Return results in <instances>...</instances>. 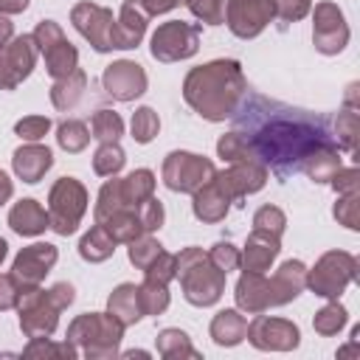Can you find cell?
<instances>
[{
  "mask_svg": "<svg viewBox=\"0 0 360 360\" xmlns=\"http://www.w3.org/2000/svg\"><path fill=\"white\" fill-rule=\"evenodd\" d=\"M245 73L236 59H214L188 70L183 82L186 104L205 121H225L236 112L245 96Z\"/></svg>",
  "mask_w": 360,
  "mask_h": 360,
  "instance_id": "6da1fadb",
  "label": "cell"
},
{
  "mask_svg": "<svg viewBox=\"0 0 360 360\" xmlns=\"http://www.w3.org/2000/svg\"><path fill=\"white\" fill-rule=\"evenodd\" d=\"M323 141L329 138L321 129L295 121H270L250 138L256 160L273 166L278 174H287L290 169H301L304 155Z\"/></svg>",
  "mask_w": 360,
  "mask_h": 360,
  "instance_id": "7a4b0ae2",
  "label": "cell"
},
{
  "mask_svg": "<svg viewBox=\"0 0 360 360\" xmlns=\"http://www.w3.org/2000/svg\"><path fill=\"white\" fill-rule=\"evenodd\" d=\"M225 270H219L211 259L208 250L202 248H183L174 253V278H180L183 295L194 307H211L222 298L225 292Z\"/></svg>",
  "mask_w": 360,
  "mask_h": 360,
  "instance_id": "3957f363",
  "label": "cell"
},
{
  "mask_svg": "<svg viewBox=\"0 0 360 360\" xmlns=\"http://www.w3.org/2000/svg\"><path fill=\"white\" fill-rule=\"evenodd\" d=\"M124 323L110 312H84L70 321L68 340L84 357H115L118 343L124 338Z\"/></svg>",
  "mask_w": 360,
  "mask_h": 360,
  "instance_id": "277c9868",
  "label": "cell"
},
{
  "mask_svg": "<svg viewBox=\"0 0 360 360\" xmlns=\"http://www.w3.org/2000/svg\"><path fill=\"white\" fill-rule=\"evenodd\" d=\"M87 211V188L76 177H59L48 194L51 228L59 236H70Z\"/></svg>",
  "mask_w": 360,
  "mask_h": 360,
  "instance_id": "5b68a950",
  "label": "cell"
},
{
  "mask_svg": "<svg viewBox=\"0 0 360 360\" xmlns=\"http://www.w3.org/2000/svg\"><path fill=\"white\" fill-rule=\"evenodd\" d=\"M357 276V259L346 250H329L323 253L312 270H307V287L321 298H340L343 290Z\"/></svg>",
  "mask_w": 360,
  "mask_h": 360,
  "instance_id": "8992f818",
  "label": "cell"
},
{
  "mask_svg": "<svg viewBox=\"0 0 360 360\" xmlns=\"http://www.w3.org/2000/svg\"><path fill=\"white\" fill-rule=\"evenodd\" d=\"M200 37H202V25L200 22H186V20H169L163 25H158V31L152 34V56L158 62H180L197 53L200 48Z\"/></svg>",
  "mask_w": 360,
  "mask_h": 360,
  "instance_id": "52a82bcc",
  "label": "cell"
},
{
  "mask_svg": "<svg viewBox=\"0 0 360 360\" xmlns=\"http://www.w3.org/2000/svg\"><path fill=\"white\" fill-rule=\"evenodd\" d=\"M214 172L217 169L208 158L183 152V149L169 152L163 160V183H166V188L180 191V194H194L200 186L214 180Z\"/></svg>",
  "mask_w": 360,
  "mask_h": 360,
  "instance_id": "ba28073f",
  "label": "cell"
},
{
  "mask_svg": "<svg viewBox=\"0 0 360 360\" xmlns=\"http://www.w3.org/2000/svg\"><path fill=\"white\" fill-rule=\"evenodd\" d=\"M17 312H20V329L25 338H51L62 309L53 304L48 290L28 287V290H20Z\"/></svg>",
  "mask_w": 360,
  "mask_h": 360,
  "instance_id": "9c48e42d",
  "label": "cell"
},
{
  "mask_svg": "<svg viewBox=\"0 0 360 360\" xmlns=\"http://www.w3.org/2000/svg\"><path fill=\"white\" fill-rule=\"evenodd\" d=\"M31 37H34L39 53L45 56V70L53 79H62V76H68V73H73L79 68V51L68 42V37H65L59 22L42 20V22H37Z\"/></svg>",
  "mask_w": 360,
  "mask_h": 360,
  "instance_id": "30bf717a",
  "label": "cell"
},
{
  "mask_svg": "<svg viewBox=\"0 0 360 360\" xmlns=\"http://www.w3.org/2000/svg\"><path fill=\"white\" fill-rule=\"evenodd\" d=\"M312 11V45L318 53H340L349 42V22L340 11V6L323 0V3H315Z\"/></svg>",
  "mask_w": 360,
  "mask_h": 360,
  "instance_id": "8fae6325",
  "label": "cell"
},
{
  "mask_svg": "<svg viewBox=\"0 0 360 360\" xmlns=\"http://www.w3.org/2000/svg\"><path fill=\"white\" fill-rule=\"evenodd\" d=\"M245 338L262 352H292L301 343V332L292 321L262 315V312L253 315V321L248 323Z\"/></svg>",
  "mask_w": 360,
  "mask_h": 360,
  "instance_id": "7c38bea8",
  "label": "cell"
},
{
  "mask_svg": "<svg viewBox=\"0 0 360 360\" xmlns=\"http://www.w3.org/2000/svg\"><path fill=\"white\" fill-rule=\"evenodd\" d=\"M270 0H225V22L233 37L253 39L273 22Z\"/></svg>",
  "mask_w": 360,
  "mask_h": 360,
  "instance_id": "4fadbf2b",
  "label": "cell"
},
{
  "mask_svg": "<svg viewBox=\"0 0 360 360\" xmlns=\"http://www.w3.org/2000/svg\"><path fill=\"white\" fill-rule=\"evenodd\" d=\"M56 259H59L56 245H51V242H34V245L22 248V250L14 256L11 278L17 281L20 290L39 287L42 278H45V276L51 273V267L56 264Z\"/></svg>",
  "mask_w": 360,
  "mask_h": 360,
  "instance_id": "5bb4252c",
  "label": "cell"
},
{
  "mask_svg": "<svg viewBox=\"0 0 360 360\" xmlns=\"http://www.w3.org/2000/svg\"><path fill=\"white\" fill-rule=\"evenodd\" d=\"M37 53L39 48L31 34L14 37L0 51V90H14L22 79H28L37 65Z\"/></svg>",
  "mask_w": 360,
  "mask_h": 360,
  "instance_id": "9a60e30c",
  "label": "cell"
},
{
  "mask_svg": "<svg viewBox=\"0 0 360 360\" xmlns=\"http://www.w3.org/2000/svg\"><path fill=\"white\" fill-rule=\"evenodd\" d=\"M70 22H73V28H76L96 51H101V53H104V51H112L110 34H112L115 17H112L110 8L98 6V3H90V0H82V3H76V6L70 8Z\"/></svg>",
  "mask_w": 360,
  "mask_h": 360,
  "instance_id": "2e32d148",
  "label": "cell"
},
{
  "mask_svg": "<svg viewBox=\"0 0 360 360\" xmlns=\"http://www.w3.org/2000/svg\"><path fill=\"white\" fill-rule=\"evenodd\" d=\"M214 183L217 188L231 200L239 202L242 197L264 188L267 183V166L259 160H245V163H231L222 172H214Z\"/></svg>",
  "mask_w": 360,
  "mask_h": 360,
  "instance_id": "e0dca14e",
  "label": "cell"
},
{
  "mask_svg": "<svg viewBox=\"0 0 360 360\" xmlns=\"http://www.w3.org/2000/svg\"><path fill=\"white\" fill-rule=\"evenodd\" d=\"M101 84H104V90H107L110 98H115V101H132V98H138V96L146 93L149 79H146V70L138 62L118 59V62H112V65L104 68Z\"/></svg>",
  "mask_w": 360,
  "mask_h": 360,
  "instance_id": "ac0fdd59",
  "label": "cell"
},
{
  "mask_svg": "<svg viewBox=\"0 0 360 360\" xmlns=\"http://www.w3.org/2000/svg\"><path fill=\"white\" fill-rule=\"evenodd\" d=\"M146 22H149V14L141 8V3L138 0H124V6L118 11V20L112 22L110 45L118 48V51L138 48V42L146 34Z\"/></svg>",
  "mask_w": 360,
  "mask_h": 360,
  "instance_id": "d6986e66",
  "label": "cell"
},
{
  "mask_svg": "<svg viewBox=\"0 0 360 360\" xmlns=\"http://www.w3.org/2000/svg\"><path fill=\"white\" fill-rule=\"evenodd\" d=\"M278 250H281V236L253 228L245 242V250L239 253V264L242 270H250V273H267Z\"/></svg>",
  "mask_w": 360,
  "mask_h": 360,
  "instance_id": "ffe728a7",
  "label": "cell"
},
{
  "mask_svg": "<svg viewBox=\"0 0 360 360\" xmlns=\"http://www.w3.org/2000/svg\"><path fill=\"white\" fill-rule=\"evenodd\" d=\"M267 281H270V304L284 307L292 298H298V292L307 287V264L298 259H287Z\"/></svg>",
  "mask_w": 360,
  "mask_h": 360,
  "instance_id": "44dd1931",
  "label": "cell"
},
{
  "mask_svg": "<svg viewBox=\"0 0 360 360\" xmlns=\"http://www.w3.org/2000/svg\"><path fill=\"white\" fill-rule=\"evenodd\" d=\"M11 166H14V174L22 180V183H39L45 177V172L53 166V155L48 146L42 143H31L25 141L20 149H14L11 155Z\"/></svg>",
  "mask_w": 360,
  "mask_h": 360,
  "instance_id": "7402d4cb",
  "label": "cell"
},
{
  "mask_svg": "<svg viewBox=\"0 0 360 360\" xmlns=\"http://www.w3.org/2000/svg\"><path fill=\"white\" fill-rule=\"evenodd\" d=\"M236 309L248 312V315H256V312H267L273 304H270V281L264 273H250L245 270L236 281Z\"/></svg>",
  "mask_w": 360,
  "mask_h": 360,
  "instance_id": "603a6c76",
  "label": "cell"
},
{
  "mask_svg": "<svg viewBox=\"0 0 360 360\" xmlns=\"http://www.w3.org/2000/svg\"><path fill=\"white\" fill-rule=\"evenodd\" d=\"M8 225L20 236H39L51 228V217H48V208H42L37 200L28 197L14 202V208L8 211Z\"/></svg>",
  "mask_w": 360,
  "mask_h": 360,
  "instance_id": "cb8c5ba5",
  "label": "cell"
},
{
  "mask_svg": "<svg viewBox=\"0 0 360 360\" xmlns=\"http://www.w3.org/2000/svg\"><path fill=\"white\" fill-rule=\"evenodd\" d=\"M301 169H304V174H307L309 180H315V183H329V177L340 169V152H338V146H335L332 141H323V143L312 146V149L304 155Z\"/></svg>",
  "mask_w": 360,
  "mask_h": 360,
  "instance_id": "d4e9b609",
  "label": "cell"
},
{
  "mask_svg": "<svg viewBox=\"0 0 360 360\" xmlns=\"http://www.w3.org/2000/svg\"><path fill=\"white\" fill-rule=\"evenodd\" d=\"M107 312L112 318H118L124 326H132L143 318V304H141V292H138V284H118L110 298H107Z\"/></svg>",
  "mask_w": 360,
  "mask_h": 360,
  "instance_id": "484cf974",
  "label": "cell"
},
{
  "mask_svg": "<svg viewBox=\"0 0 360 360\" xmlns=\"http://www.w3.org/2000/svg\"><path fill=\"white\" fill-rule=\"evenodd\" d=\"M228 208H231V200L217 188L214 180H208L205 186H200L191 194V211L200 222H219V219H225Z\"/></svg>",
  "mask_w": 360,
  "mask_h": 360,
  "instance_id": "4316f807",
  "label": "cell"
},
{
  "mask_svg": "<svg viewBox=\"0 0 360 360\" xmlns=\"http://www.w3.org/2000/svg\"><path fill=\"white\" fill-rule=\"evenodd\" d=\"M211 338L217 346H236L245 340L248 332V318L242 315V309H219L211 321Z\"/></svg>",
  "mask_w": 360,
  "mask_h": 360,
  "instance_id": "83f0119b",
  "label": "cell"
},
{
  "mask_svg": "<svg viewBox=\"0 0 360 360\" xmlns=\"http://www.w3.org/2000/svg\"><path fill=\"white\" fill-rule=\"evenodd\" d=\"M84 87H87V76L82 68H76L73 73L62 76V79H53V87H51V101L56 110H73L82 96H84Z\"/></svg>",
  "mask_w": 360,
  "mask_h": 360,
  "instance_id": "f1b7e54d",
  "label": "cell"
},
{
  "mask_svg": "<svg viewBox=\"0 0 360 360\" xmlns=\"http://www.w3.org/2000/svg\"><path fill=\"white\" fill-rule=\"evenodd\" d=\"M115 242H132L135 236H141V233H146L143 231V225H141V219H138V211L132 208V205H124V208H118V211H112L104 222H98Z\"/></svg>",
  "mask_w": 360,
  "mask_h": 360,
  "instance_id": "f546056e",
  "label": "cell"
},
{
  "mask_svg": "<svg viewBox=\"0 0 360 360\" xmlns=\"http://www.w3.org/2000/svg\"><path fill=\"white\" fill-rule=\"evenodd\" d=\"M115 239L96 222L82 239H79V256L84 259V262H90V264H96V262H107L112 253H115Z\"/></svg>",
  "mask_w": 360,
  "mask_h": 360,
  "instance_id": "4dcf8cb0",
  "label": "cell"
},
{
  "mask_svg": "<svg viewBox=\"0 0 360 360\" xmlns=\"http://www.w3.org/2000/svg\"><path fill=\"white\" fill-rule=\"evenodd\" d=\"M158 354L166 360H183V357L197 360L200 357V352L191 346V338L183 329H172V326L158 332Z\"/></svg>",
  "mask_w": 360,
  "mask_h": 360,
  "instance_id": "1f68e13d",
  "label": "cell"
},
{
  "mask_svg": "<svg viewBox=\"0 0 360 360\" xmlns=\"http://www.w3.org/2000/svg\"><path fill=\"white\" fill-rule=\"evenodd\" d=\"M121 194H124V202L135 208L138 202H143L146 197L155 194V174H152L149 169H135V172H129V174L121 180Z\"/></svg>",
  "mask_w": 360,
  "mask_h": 360,
  "instance_id": "d6a6232c",
  "label": "cell"
},
{
  "mask_svg": "<svg viewBox=\"0 0 360 360\" xmlns=\"http://www.w3.org/2000/svg\"><path fill=\"white\" fill-rule=\"evenodd\" d=\"M217 155H219L225 163H245V160H256L253 143H250V138H245L242 132H225V135L217 141Z\"/></svg>",
  "mask_w": 360,
  "mask_h": 360,
  "instance_id": "836d02e7",
  "label": "cell"
},
{
  "mask_svg": "<svg viewBox=\"0 0 360 360\" xmlns=\"http://www.w3.org/2000/svg\"><path fill=\"white\" fill-rule=\"evenodd\" d=\"M124 135V121L118 112L112 110H98L90 118V138H96L98 143H118V138Z\"/></svg>",
  "mask_w": 360,
  "mask_h": 360,
  "instance_id": "e575fe53",
  "label": "cell"
},
{
  "mask_svg": "<svg viewBox=\"0 0 360 360\" xmlns=\"http://www.w3.org/2000/svg\"><path fill=\"white\" fill-rule=\"evenodd\" d=\"M335 141H338V149H346V152H354L357 149V141H360V115L346 107L338 112L335 118Z\"/></svg>",
  "mask_w": 360,
  "mask_h": 360,
  "instance_id": "d590c367",
  "label": "cell"
},
{
  "mask_svg": "<svg viewBox=\"0 0 360 360\" xmlns=\"http://www.w3.org/2000/svg\"><path fill=\"white\" fill-rule=\"evenodd\" d=\"M349 321V312L343 304H338V298H332L326 307H321L312 318V326L318 335H338Z\"/></svg>",
  "mask_w": 360,
  "mask_h": 360,
  "instance_id": "8d00e7d4",
  "label": "cell"
},
{
  "mask_svg": "<svg viewBox=\"0 0 360 360\" xmlns=\"http://www.w3.org/2000/svg\"><path fill=\"white\" fill-rule=\"evenodd\" d=\"M56 141H59V146H62L65 152L76 155V152H82V149L90 143V129H87L84 121L68 118V121L59 124V129H56Z\"/></svg>",
  "mask_w": 360,
  "mask_h": 360,
  "instance_id": "74e56055",
  "label": "cell"
},
{
  "mask_svg": "<svg viewBox=\"0 0 360 360\" xmlns=\"http://www.w3.org/2000/svg\"><path fill=\"white\" fill-rule=\"evenodd\" d=\"M127 163V155L118 143H101L93 155V172L101 177H115Z\"/></svg>",
  "mask_w": 360,
  "mask_h": 360,
  "instance_id": "f35d334b",
  "label": "cell"
},
{
  "mask_svg": "<svg viewBox=\"0 0 360 360\" xmlns=\"http://www.w3.org/2000/svg\"><path fill=\"white\" fill-rule=\"evenodd\" d=\"M124 205H127V202H124V194H121V180H118V177L104 180V186L98 188V200H96L93 217H96V222H104L112 211H118V208H124Z\"/></svg>",
  "mask_w": 360,
  "mask_h": 360,
  "instance_id": "ab89813d",
  "label": "cell"
},
{
  "mask_svg": "<svg viewBox=\"0 0 360 360\" xmlns=\"http://www.w3.org/2000/svg\"><path fill=\"white\" fill-rule=\"evenodd\" d=\"M22 357H68V360H76L79 349L70 340L51 343V338H31V343L22 349Z\"/></svg>",
  "mask_w": 360,
  "mask_h": 360,
  "instance_id": "60d3db41",
  "label": "cell"
},
{
  "mask_svg": "<svg viewBox=\"0 0 360 360\" xmlns=\"http://www.w3.org/2000/svg\"><path fill=\"white\" fill-rule=\"evenodd\" d=\"M129 245V262L138 267V270H146L158 256H160V250H163V245L155 239V236H149V233H141V236H135L132 242H127Z\"/></svg>",
  "mask_w": 360,
  "mask_h": 360,
  "instance_id": "b9f144b4",
  "label": "cell"
},
{
  "mask_svg": "<svg viewBox=\"0 0 360 360\" xmlns=\"http://www.w3.org/2000/svg\"><path fill=\"white\" fill-rule=\"evenodd\" d=\"M129 129H132V138H135L138 143H149V141L158 135V129H160V118H158V112H155L152 107H138V110L132 112Z\"/></svg>",
  "mask_w": 360,
  "mask_h": 360,
  "instance_id": "7bdbcfd3",
  "label": "cell"
},
{
  "mask_svg": "<svg viewBox=\"0 0 360 360\" xmlns=\"http://www.w3.org/2000/svg\"><path fill=\"white\" fill-rule=\"evenodd\" d=\"M141 292V304H143V315H160L169 307V284H158V281H146L138 284Z\"/></svg>",
  "mask_w": 360,
  "mask_h": 360,
  "instance_id": "ee69618b",
  "label": "cell"
},
{
  "mask_svg": "<svg viewBox=\"0 0 360 360\" xmlns=\"http://www.w3.org/2000/svg\"><path fill=\"white\" fill-rule=\"evenodd\" d=\"M335 219L340 225H346L349 231H357L360 228V191H349V194H340L338 202H335Z\"/></svg>",
  "mask_w": 360,
  "mask_h": 360,
  "instance_id": "f6af8a7d",
  "label": "cell"
},
{
  "mask_svg": "<svg viewBox=\"0 0 360 360\" xmlns=\"http://www.w3.org/2000/svg\"><path fill=\"white\" fill-rule=\"evenodd\" d=\"M188 11L205 22V25H219L225 22V0H186Z\"/></svg>",
  "mask_w": 360,
  "mask_h": 360,
  "instance_id": "bcb514c9",
  "label": "cell"
},
{
  "mask_svg": "<svg viewBox=\"0 0 360 360\" xmlns=\"http://www.w3.org/2000/svg\"><path fill=\"white\" fill-rule=\"evenodd\" d=\"M253 228L281 236L284 228H287V217H284V211H281L278 205H262V208L253 214Z\"/></svg>",
  "mask_w": 360,
  "mask_h": 360,
  "instance_id": "7dc6e473",
  "label": "cell"
},
{
  "mask_svg": "<svg viewBox=\"0 0 360 360\" xmlns=\"http://www.w3.org/2000/svg\"><path fill=\"white\" fill-rule=\"evenodd\" d=\"M135 211H138V219H141V225H143V231L146 233H152V231H158L160 225H163V202L152 194V197H146L143 202H138L135 205Z\"/></svg>",
  "mask_w": 360,
  "mask_h": 360,
  "instance_id": "c3c4849f",
  "label": "cell"
},
{
  "mask_svg": "<svg viewBox=\"0 0 360 360\" xmlns=\"http://www.w3.org/2000/svg\"><path fill=\"white\" fill-rule=\"evenodd\" d=\"M48 129H51V118H45V115H25V118H20L17 124H14V132L22 138V141H42L45 135H48Z\"/></svg>",
  "mask_w": 360,
  "mask_h": 360,
  "instance_id": "681fc988",
  "label": "cell"
},
{
  "mask_svg": "<svg viewBox=\"0 0 360 360\" xmlns=\"http://www.w3.org/2000/svg\"><path fill=\"white\" fill-rule=\"evenodd\" d=\"M143 278L146 281H158V284H169L174 278V253L160 250V256L143 270Z\"/></svg>",
  "mask_w": 360,
  "mask_h": 360,
  "instance_id": "f907efd6",
  "label": "cell"
},
{
  "mask_svg": "<svg viewBox=\"0 0 360 360\" xmlns=\"http://www.w3.org/2000/svg\"><path fill=\"white\" fill-rule=\"evenodd\" d=\"M270 3H273V14L281 17L284 22H295L307 17L312 8V0H270Z\"/></svg>",
  "mask_w": 360,
  "mask_h": 360,
  "instance_id": "816d5d0a",
  "label": "cell"
},
{
  "mask_svg": "<svg viewBox=\"0 0 360 360\" xmlns=\"http://www.w3.org/2000/svg\"><path fill=\"white\" fill-rule=\"evenodd\" d=\"M208 259L219 267V270H236L239 267V248H233L231 242H217L211 250H208Z\"/></svg>",
  "mask_w": 360,
  "mask_h": 360,
  "instance_id": "f5cc1de1",
  "label": "cell"
},
{
  "mask_svg": "<svg viewBox=\"0 0 360 360\" xmlns=\"http://www.w3.org/2000/svg\"><path fill=\"white\" fill-rule=\"evenodd\" d=\"M329 186L338 191V194H349V191H360V172L352 166V169H338L332 177H329Z\"/></svg>",
  "mask_w": 360,
  "mask_h": 360,
  "instance_id": "db71d44e",
  "label": "cell"
},
{
  "mask_svg": "<svg viewBox=\"0 0 360 360\" xmlns=\"http://www.w3.org/2000/svg\"><path fill=\"white\" fill-rule=\"evenodd\" d=\"M17 298H20L17 281L11 278V273H0V312L14 309L17 307Z\"/></svg>",
  "mask_w": 360,
  "mask_h": 360,
  "instance_id": "11a10c76",
  "label": "cell"
},
{
  "mask_svg": "<svg viewBox=\"0 0 360 360\" xmlns=\"http://www.w3.org/2000/svg\"><path fill=\"white\" fill-rule=\"evenodd\" d=\"M48 292H51V298H53V304H56L59 309H68V307L73 304V298H76V290H73V284H68V281H59V284L48 287Z\"/></svg>",
  "mask_w": 360,
  "mask_h": 360,
  "instance_id": "9f6ffc18",
  "label": "cell"
},
{
  "mask_svg": "<svg viewBox=\"0 0 360 360\" xmlns=\"http://www.w3.org/2000/svg\"><path fill=\"white\" fill-rule=\"evenodd\" d=\"M138 3H141V8H143L149 17H155V14H166V11H172L174 6L186 3V0H138Z\"/></svg>",
  "mask_w": 360,
  "mask_h": 360,
  "instance_id": "6f0895ef",
  "label": "cell"
},
{
  "mask_svg": "<svg viewBox=\"0 0 360 360\" xmlns=\"http://www.w3.org/2000/svg\"><path fill=\"white\" fill-rule=\"evenodd\" d=\"M11 39H14V22H11L6 14H0V51H3Z\"/></svg>",
  "mask_w": 360,
  "mask_h": 360,
  "instance_id": "680465c9",
  "label": "cell"
},
{
  "mask_svg": "<svg viewBox=\"0 0 360 360\" xmlns=\"http://www.w3.org/2000/svg\"><path fill=\"white\" fill-rule=\"evenodd\" d=\"M28 8V0H0V14H20Z\"/></svg>",
  "mask_w": 360,
  "mask_h": 360,
  "instance_id": "91938a15",
  "label": "cell"
},
{
  "mask_svg": "<svg viewBox=\"0 0 360 360\" xmlns=\"http://www.w3.org/2000/svg\"><path fill=\"white\" fill-rule=\"evenodd\" d=\"M11 194H14V183L8 180L6 172H0V205H6L11 200Z\"/></svg>",
  "mask_w": 360,
  "mask_h": 360,
  "instance_id": "94428289",
  "label": "cell"
},
{
  "mask_svg": "<svg viewBox=\"0 0 360 360\" xmlns=\"http://www.w3.org/2000/svg\"><path fill=\"white\" fill-rule=\"evenodd\" d=\"M6 253H8V245H6V239L0 236V264H3V259H6Z\"/></svg>",
  "mask_w": 360,
  "mask_h": 360,
  "instance_id": "6125c7cd",
  "label": "cell"
},
{
  "mask_svg": "<svg viewBox=\"0 0 360 360\" xmlns=\"http://www.w3.org/2000/svg\"><path fill=\"white\" fill-rule=\"evenodd\" d=\"M124 357H149V352H135L132 349V352H124Z\"/></svg>",
  "mask_w": 360,
  "mask_h": 360,
  "instance_id": "be15d7a7",
  "label": "cell"
}]
</instances>
